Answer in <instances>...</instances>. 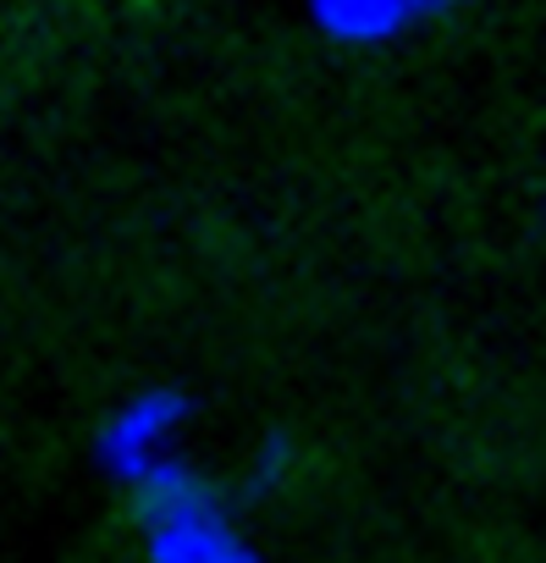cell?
Here are the masks:
<instances>
[{
    "mask_svg": "<svg viewBox=\"0 0 546 563\" xmlns=\"http://www.w3.org/2000/svg\"><path fill=\"white\" fill-rule=\"evenodd\" d=\"M453 0H310L315 23L343 45H387Z\"/></svg>",
    "mask_w": 546,
    "mask_h": 563,
    "instance_id": "1",
    "label": "cell"
},
{
    "mask_svg": "<svg viewBox=\"0 0 546 563\" xmlns=\"http://www.w3.org/2000/svg\"><path fill=\"white\" fill-rule=\"evenodd\" d=\"M182 420V398H171V393H144L138 404H127L116 420H111V431H105V448H111V459L116 464H127V470H155L160 459H155V448L166 442V431Z\"/></svg>",
    "mask_w": 546,
    "mask_h": 563,
    "instance_id": "2",
    "label": "cell"
}]
</instances>
